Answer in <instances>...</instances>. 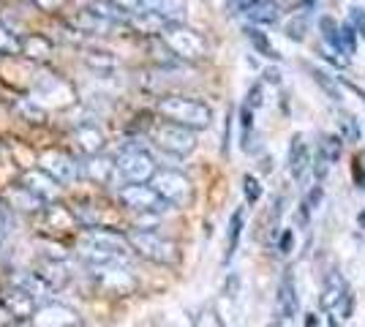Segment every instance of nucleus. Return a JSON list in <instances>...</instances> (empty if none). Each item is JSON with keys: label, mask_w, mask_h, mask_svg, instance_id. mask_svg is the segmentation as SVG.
Masks as SVG:
<instances>
[{"label": "nucleus", "mask_w": 365, "mask_h": 327, "mask_svg": "<svg viewBox=\"0 0 365 327\" xmlns=\"http://www.w3.org/2000/svg\"><path fill=\"white\" fill-rule=\"evenodd\" d=\"M155 172H158V164L145 147H125L120 156L115 158V177L123 186L153 183Z\"/></svg>", "instance_id": "nucleus-4"}, {"label": "nucleus", "mask_w": 365, "mask_h": 327, "mask_svg": "<svg viewBox=\"0 0 365 327\" xmlns=\"http://www.w3.org/2000/svg\"><path fill=\"white\" fill-rule=\"evenodd\" d=\"M0 55H22V38H16L6 25H0Z\"/></svg>", "instance_id": "nucleus-35"}, {"label": "nucleus", "mask_w": 365, "mask_h": 327, "mask_svg": "<svg viewBox=\"0 0 365 327\" xmlns=\"http://www.w3.org/2000/svg\"><path fill=\"white\" fill-rule=\"evenodd\" d=\"M351 25L357 28V33H363V38H365V11L363 9H351Z\"/></svg>", "instance_id": "nucleus-44"}, {"label": "nucleus", "mask_w": 365, "mask_h": 327, "mask_svg": "<svg viewBox=\"0 0 365 327\" xmlns=\"http://www.w3.org/2000/svg\"><path fill=\"white\" fill-rule=\"evenodd\" d=\"M245 104H248V107L251 109H259L262 107V104H264V98H262V85H251V88H248V95H245Z\"/></svg>", "instance_id": "nucleus-41"}, {"label": "nucleus", "mask_w": 365, "mask_h": 327, "mask_svg": "<svg viewBox=\"0 0 365 327\" xmlns=\"http://www.w3.org/2000/svg\"><path fill=\"white\" fill-rule=\"evenodd\" d=\"M264 79H267L270 85H281V71H278V68H267V71H264Z\"/></svg>", "instance_id": "nucleus-48"}, {"label": "nucleus", "mask_w": 365, "mask_h": 327, "mask_svg": "<svg viewBox=\"0 0 365 327\" xmlns=\"http://www.w3.org/2000/svg\"><path fill=\"white\" fill-rule=\"evenodd\" d=\"M22 55L31 58V61H46L52 55V41L46 36H38L33 33L28 38H22Z\"/></svg>", "instance_id": "nucleus-23"}, {"label": "nucleus", "mask_w": 365, "mask_h": 327, "mask_svg": "<svg viewBox=\"0 0 365 327\" xmlns=\"http://www.w3.org/2000/svg\"><path fill=\"white\" fill-rule=\"evenodd\" d=\"M33 273L44 281L52 292H55V289H63V286H66V281H68V273H66V267H63L61 259H44V262L36 267Z\"/></svg>", "instance_id": "nucleus-21"}, {"label": "nucleus", "mask_w": 365, "mask_h": 327, "mask_svg": "<svg viewBox=\"0 0 365 327\" xmlns=\"http://www.w3.org/2000/svg\"><path fill=\"white\" fill-rule=\"evenodd\" d=\"M150 186L161 194V199H164L169 207H185V204H191V199H194V186H191V180L178 170H158Z\"/></svg>", "instance_id": "nucleus-7"}, {"label": "nucleus", "mask_w": 365, "mask_h": 327, "mask_svg": "<svg viewBox=\"0 0 365 327\" xmlns=\"http://www.w3.org/2000/svg\"><path fill=\"white\" fill-rule=\"evenodd\" d=\"M341 44H344V55H354L357 52V28L351 22L341 25Z\"/></svg>", "instance_id": "nucleus-38"}, {"label": "nucleus", "mask_w": 365, "mask_h": 327, "mask_svg": "<svg viewBox=\"0 0 365 327\" xmlns=\"http://www.w3.org/2000/svg\"><path fill=\"white\" fill-rule=\"evenodd\" d=\"M38 170H44L52 180H58L61 186L66 183H74L76 175H79V164L74 161L71 153L66 150H44L38 156Z\"/></svg>", "instance_id": "nucleus-9"}, {"label": "nucleus", "mask_w": 365, "mask_h": 327, "mask_svg": "<svg viewBox=\"0 0 365 327\" xmlns=\"http://www.w3.org/2000/svg\"><path fill=\"white\" fill-rule=\"evenodd\" d=\"M91 9L98 16H104L107 22H112V25H128V19H131V16L125 14L120 6L115 3V0H93Z\"/></svg>", "instance_id": "nucleus-27"}, {"label": "nucleus", "mask_w": 365, "mask_h": 327, "mask_svg": "<svg viewBox=\"0 0 365 327\" xmlns=\"http://www.w3.org/2000/svg\"><path fill=\"white\" fill-rule=\"evenodd\" d=\"M11 286H16V289H25L28 295H33L36 300H41V297L49 292V286H46L44 281L38 279L36 273H16L14 279H11Z\"/></svg>", "instance_id": "nucleus-28"}, {"label": "nucleus", "mask_w": 365, "mask_h": 327, "mask_svg": "<svg viewBox=\"0 0 365 327\" xmlns=\"http://www.w3.org/2000/svg\"><path fill=\"white\" fill-rule=\"evenodd\" d=\"M19 186H25L31 194H36L41 202H52V199H58V194H61V183L52 180L44 170H28L22 175Z\"/></svg>", "instance_id": "nucleus-13"}, {"label": "nucleus", "mask_w": 365, "mask_h": 327, "mask_svg": "<svg viewBox=\"0 0 365 327\" xmlns=\"http://www.w3.org/2000/svg\"><path fill=\"white\" fill-rule=\"evenodd\" d=\"M360 158H363V161H365V153H363V156H360Z\"/></svg>", "instance_id": "nucleus-56"}, {"label": "nucleus", "mask_w": 365, "mask_h": 327, "mask_svg": "<svg viewBox=\"0 0 365 327\" xmlns=\"http://www.w3.org/2000/svg\"><path fill=\"white\" fill-rule=\"evenodd\" d=\"M118 199L123 202V207L134 210L139 216H158L164 213L169 204L161 199V194L148 183H139V186H123L118 191Z\"/></svg>", "instance_id": "nucleus-8"}, {"label": "nucleus", "mask_w": 365, "mask_h": 327, "mask_svg": "<svg viewBox=\"0 0 365 327\" xmlns=\"http://www.w3.org/2000/svg\"><path fill=\"white\" fill-rule=\"evenodd\" d=\"M158 112H161L164 120L178 123L182 128H191V131H202L213 120V109L207 107L205 101L188 98V95H164V98H158Z\"/></svg>", "instance_id": "nucleus-2"}, {"label": "nucleus", "mask_w": 365, "mask_h": 327, "mask_svg": "<svg viewBox=\"0 0 365 327\" xmlns=\"http://www.w3.org/2000/svg\"><path fill=\"white\" fill-rule=\"evenodd\" d=\"M76 254L91 270H96V267L118 265L134 251H131V243H128L125 234L104 229V227H88L85 232L79 234Z\"/></svg>", "instance_id": "nucleus-1"}, {"label": "nucleus", "mask_w": 365, "mask_h": 327, "mask_svg": "<svg viewBox=\"0 0 365 327\" xmlns=\"http://www.w3.org/2000/svg\"><path fill=\"white\" fill-rule=\"evenodd\" d=\"M351 172H354V180H357V186L365 188V167H363V158H360V156L354 158V167H351Z\"/></svg>", "instance_id": "nucleus-46"}, {"label": "nucleus", "mask_w": 365, "mask_h": 327, "mask_svg": "<svg viewBox=\"0 0 365 327\" xmlns=\"http://www.w3.org/2000/svg\"><path fill=\"white\" fill-rule=\"evenodd\" d=\"M322 199H324V188H322V183H317V186L308 191V197H305V204L311 207V210H317L322 204Z\"/></svg>", "instance_id": "nucleus-42"}, {"label": "nucleus", "mask_w": 365, "mask_h": 327, "mask_svg": "<svg viewBox=\"0 0 365 327\" xmlns=\"http://www.w3.org/2000/svg\"><path fill=\"white\" fill-rule=\"evenodd\" d=\"M131 251L139 254L142 259L155 262V265H178L180 262V246L175 240H169L164 234L153 232V229H134V232L125 234Z\"/></svg>", "instance_id": "nucleus-3"}, {"label": "nucleus", "mask_w": 365, "mask_h": 327, "mask_svg": "<svg viewBox=\"0 0 365 327\" xmlns=\"http://www.w3.org/2000/svg\"><path fill=\"white\" fill-rule=\"evenodd\" d=\"M167 16L155 14V11H142V14H134L128 19V28H134L139 36H155V38H161V33L167 31Z\"/></svg>", "instance_id": "nucleus-19"}, {"label": "nucleus", "mask_w": 365, "mask_h": 327, "mask_svg": "<svg viewBox=\"0 0 365 327\" xmlns=\"http://www.w3.org/2000/svg\"><path fill=\"white\" fill-rule=\"evenodd\" d=\"M74 140H76L79 153H85V158L101 156V153H104V147H107V137H104V131H101V128H96L93 123L79 125V128L74 131Z\"/></svg>", "instance_id": "nucleus-14"}, {"label": "nucleus", "mask_w": 365, "mask_h": 327, "mask_svg": "<svg viewBox=\"0 0 365 327\" xmlns=\"http://www.w3.org/2000/svg\"><path fill=\"white\" fill-rule=\"evenodd\" d=\"M243 33H245V38L251 41V47L257 49L262 58H267V61H278L281 55L275 52V47L270 44V38H267V33H262L257 28V25H245L243 28Z\"/></svg>", "instance_id": "nucleus-24"}, {"label": "nucleus", "mask_w": 365, "mask_h": 327, "mask_svg": "<svg viewBox=\"0 0 365 327\" xmlns=\"http://www.w3.org/2000/svg\"><path fill=\"white\" fill-rule=\"evenodd\" d=\"M305 28H308V11H300V14H294L287 22V36H289L292 41H303V36H305Z\"/></svg>", "instance_id": "nucleus-36"}, {"label": "nucleus", "mask_w": 365, "mask_h": 327, "mask_svg": "<svg viewBox=\"0 0 365 327\" xmlns=\"http://www.w3.org/2000/svg\"><path fill=\"white\" fill-rule=\"evenodd\" d=\"M161 41L172 49L178 61H202L207 55V44L197 31L185 28L182 22H169L167 31L161 33Z\"/></svg>", "instance_id": "nucleus-6"}, {"label": "nucleus", "mask_w": 365, "mask_h": 327, "mask_svg": "<svg viewBox=\"0 0 365 327\" xmlns=\"http://www.w3.org/2000/svg\"><path fill=\"white\" fill-rule=\"evenodd\" d=\"M3 229H6V207L0 204V232H3Z\"/></svg>", "instance_id": "nucleus-51"}, {"label": "nucleus", "mask_w": 365, "mask_h": 327, "mask_svg": "<svg viewBox=\"0 0 365 327\" xmlns=\"http://www.w3.org/2000/svg\"><path fill=\"white\" fill-rule=\"evenodd\" d=\"M243 224H245V210L237 207L232 218H229V240H227V254H224V262H229L235 256V251L240 246V234H243Z\"/></svg>", "instance_id": "nucleus-26"}, {"label": "nucleus", "mask_w": 365, "mask_h": 327, "mask_svg": "<svg viewBox=\"0 0 365 327\" xmlns=\"http://www.w3.org/2000/svg\"><path fill=\"white\" fill-rule=\"evenodd\" d=\"M346 297H349L346 279H344L341 273H330V276L324 279V289H322V297H319L322 311H335Z\"/></svg>", "instance_id": "nucleus-15"}, {"label": "nucleus", "mask_w": 365, "mask_h": 327, "mask_svg": "<svg viewBox=\"0 0 365 327\" xmlns=\"http://www.w3.org/2000/svg\"><path fill=\"white\" fill-rule=\"evenodd\" d=\"M93 276L98 279L101 289H107L109 295H128V292H134V286H137V281L131 279V273L118 265L96 267Z\"/></svg>", "instance_id": "nucleus-12"}, {"label": "nucleus", "mask_w": 365, "mask_h": 327, "mask_svg": "<svg viewBox=\"0 0 365 327\" xmlns=\"http://www.w3.org/2000/svg\"><path fill=\"white\" fill-rule=\"evenodd\" d=\"M275 306H278V316L281 319H294V313H297V286H294V279H292L289 270L281 276Z\"/></svg>", "instance_id": "nucleus-17"}, {"label": "nucleus", "mask_w": 365, "mask_h": 327, "mask_svg": "<svg viewBox=\"0 0 365 327\" xmlns=\"http://www.w3.org/2000/svg\"><path fill=\"white\" fill-rule=\"evenodd\" d=\"M71 28L79 33H88V36H104V33L112 31L115 25L107 22L104 16H98L91 6H88V9H79V11L71 16Z\"/></svg>", "instance_id": "nucleus-18"}, {"label": "nucleus", "mask_w": 365, "mask_h": 327, "mask_svg": "<svg viewBox=\"0 0 365 327\" xmlns=\"http://www.w3.org/2000/svg\"><path fill=\"white\" fill-rule=\"evenodd\" d=\"M357 224H360V227L365 229V207L360 210V213H357Z\"/></svg>", "instance_id": "nucleus-53"}, {"label": "nucleus", "mask_w": 365, "mask_h": 327, "mask_svg": "<svg viewBox=\"0 0 365 327\" xmlns=\"http://www.w3.org/2000/svg\"><path fill=\"white\" fill-rule=\"evenodd\" d=\"M243 194L245 199H248V204H257L262 199V186H259V180L254 175H245L243 177Z\"/></svg>", "instance_id": "nucleus-39"}, {"label": "nucleus", "mask_w": 365, "mask_h": 327, "mask_svg": "<svg viewBox=\"0 0 365 327\" xmlns=\"http://www.w3.org/2000/svg\"><path fill=\"white\" fill-rule=\"evenodd\" d=\"M229 131H232V112L227 115V123H224V145H221L224 153H229Z\"/></svg>", "instance_id": "nucleus-47"}, {"label": "nucleus", "mask_w": 365, "mask_h": 327, "mask_svg": "<svg viewBox=\"0 0 365 327\" xmlns=\"http://www.w3.org/2000/svg\"><path fill=\"white\" fill-rule=\"evenodd\" d=\"M311 167V156H308V147H305V142L300 134H294L292 137V145H289V172L294 180H303L305 172Z\"/></svg>", "instance_id": "nucleus-22"}, {"label": "nucleus", "mask_w": 365, "mask_h": 327, "mask_svg": "<svg viewBox=\"0 0 365 327\" xmlns=\"http://www.w3.org/2000/svg\"><path fill=\"white\" fill-rule=\"evenodd\" d=\"M33 327H82V319L74 308L63 303H41L33 316Z\"/></svg>", "instance_id": "nucleus-11"}, {"label": "nucleus", "mask_w": 365, "mask_h": 327, "mask_svg": "<svg viewBox=\"0 0 365 327\" xmlns=\"http://www.w3.org/2000/svg\"><path fill=\"white\" fill-rule=\"evenodd\" d=\"M0 243H3V232H0Z\"/></svg>", "instance_id": "nucleus-55"}, {"label": "nucleus", "mask_w": 365, "mask_h": 327, "mask_svg": "<svg viewBox=\"0 0 365 327\" xmlns=\"http://www.w3.org/2000/svg\"><path fill=\"white\" fill-rule=\"evenodd\" d=\"M9 204L16 207V210H22V213H36L38 207H44V202H41L36 194H31L25 186L11 188V194H9Z\"/></svg>", "instance_id": "nucleus-25"}, {"label": "nucleus", "mask_w": 365, "mask_h": 327, "mask_svg": "<svg viewBox=\"0 0 365 327\" xmlns=\"http://www.w3.org/2000/svg\"><path fill=\"white\" fill-rule=\"evenodd\" d=\"M0 303H3V308L6 313L14 319L16 325H25V322H33V316L38 311V300L33 295H28L25 289H16V286H9L3 295H0Z\"/></svg>", "instance_id": "nucleus-10"}, {"label": "nucleus", "mask_w": 365, "mask_h": 327, "mask_svg": "<svg viewBox=\"0 0 365 327\" xmlns=\"http://www.w3.org/2000/svg\"><path fill=\"white\" fill-rule=\"evenodd\" d=\"M82 175H85L88 180H93L96 186H107V183L115 180V158H107V156L85 158Z\"/></svg>", "instance_id": "nucleus-16"}, {"label": "nucleus", "mask_w": 365, "mask_h": 327, "mask_svg": "<svg viewBox=\"0 0 365 327\" xmlns=\"http://www.w3.org/2000/svg\"><path fill=\"white\" fill-rule=\"evenodd\" d=\"M16 112H22V118L28 120V123H44L46 120V112L38 104H33V101H16Z\"/></svg>", "instance_id": "nucleus-37"}, {"label": "nucleus", "mask_w": 365, "mask_h": 327, "mask_svg": "<svg viewBox=\"0 0 365 327\" xmlns=\"http://www.w3.org/2000/svg\"><path fill=\"white\" fill-rule=\"evenodd\" d=\"M308 71H311L314 82H317L322 90H324V93L333 98V101H341V98H344V93H341V90H338V85H335V79L330 77L327 71H322V68H314V66H308Z\"/></svg>", "instance_id": "nucleus-32"}, {"label": "nucleus", "mask_w": 365, "mask_h": 327, "mask_svg": "<svg viewBox=\"0 0 365 327\" xmlns=\"http://www.w3.org/2000/svg\"><path fill=\"white\" fill-rule=\"evenodd\" d=\"M237 286H240V279H237V276H229V281H227V295H229V297H235V292H237Z\"/></svg>", "instance_id": "nucleus-49"}, {"label": "nucleus", "mask_w": 365, "mask_h": 327, "mask_svg": "<svg viewBox=\"0 0 365 327\" xmlns=\"http://www.w3.org/2000/svg\"><path fill=\"white\" fill-rule=\"evenodd\" d=\"M11 327H33L31 322H25V325H11Z\"/></svg>", "instance_id": "nucleus-54"}, {"label": "nucleus", "mask_w": 365, "mask_h": 327, "mask_svg": "<svg viewBox=\"0 0 365 327\" xmlns=\"http://www.w3.org/2000/svg\"><path fill=\"white\" fill-rule=\"evenodd\" d=\"M66 0H33V6L36 9H41V11H58Z\"/></svg>", "instance_id": "nucleus-45"}, {"label": "nucleus", "mask_w": 365, "mask_h": 327, "mask_svg": "<svg viewBox=\"0 0 365 327\" xmlns=\"http://www.w3.org/2000/svg\"><path fill=\"white\" fill-rule=\"evenodd\" d=\"M341 137H335V134H322L319 137V147H317V150H319L322 156L327 158V161H330V164H335V161H338V158H341Z\"/></svg>", "instance_id": "nucleus-33"}, {"label": "nucleus", "mask_w": 365, "mask_h": 327, "mask_svg": "<svg viewBox=\"0 0 365 327\" xmlns=\"http://www.w3.org/2000/svg\"><path fill=\"white\" fill-rule=\"evenodd\" d=\"M319 33H322V38H324L335 52H341V55H344V44H341V25L335 22L333 16H327V14L319 16Z\"/></svg>", "instance_id": "nucleus-29"}, {"label": "nucleus", "mask_w": 365, "mask_h": 327, "mask_svg": "<svg viewBox=\"0 0 365 327\" xmlns=\"http://www.w3.org/2000/svg\"><path fill=\"white\" fill-rule=\"evenodd\" d=\"M292 246H294V232H292V229H284L281 237H278V251H281V254H289Z\"/></svg>", "instance_id": "nucleus-43"}, {"label": "nucleus", "mask_w": 365, "mask_h": 327, "mask_svg": "<svg viewBox=\"0 0 365 327\" xmlns=\"http://www.w3.org/2000/svg\"><path fill=\"white\" fill-rule=\"evenodd\" d=\"M305 327H317V316H314V313H308V319H305Z\"/></svg>", "instance_id": "nucleus-52"}, {"label": "nucleus", "mask_w": 365, "mask_h": 327, "mask_svg": "<svg viewBox=\"0 0 365 327\" xmlns=\"http://www.w3.org/2000/svg\"><path fill=\"white\" fill-rule=\"evenodd\" d=\"M330 167H333V164H330V161H327V158H324L319 150H317V158H314V175H317V183H322V180L327 177Z\"/></svg>", "instance_id": "nucleus-40"}, {"label": "nucleus", "mask_w": 365, "mask_h": 327, "mask_svg": "<svg viewBox=\"0 0 365 327\" xmlns=\"http://www.w3.org/2000/svg\"><path fill=\"white\" fill-rule=\"evenodd\" d=\"M150 142L158 147V150H164L169 156H188V153H194V147H197V131H191V128H182L178 123H169V120H155L150 125Z\"/></svg>", "instance_id": "nucleus-5"}, {"label": "nucleus", "mask_w": 365, "mask_h": 327, "mask_svg": "<svg viewBox=\"0 0 365 327\" xmlns=\"http://www.w3.org/2000/svg\"><path fill=\"white\" fill-rule=\"evenodd\" d=\"M240 128H243V134H240V147L248 153V150H251V131H254V109L248 107V104L240 107Z\"/></svg>", "instance_id": "nucleus-34"}, {"label": "nucleus", "mask_w": 365, "mask_h": 327, "mask_svg": "<svg viewBox=\"0 0 365 327\" xmlns=\"http://www.w3.org/2000/svg\"><path fill=\"white\" fill-rule=\"evenodd\" d=\"M251 3H254V0H229V6H232V9H240V11H245Z\"/></svg>", "instance_id": "nucleus-50"}, {"label": "nucleus", "mask_w": 365, "mask_h": 327, "mask_svg": "<svg viewBox=\"0 0 365 327\" xmlns=\"http://www.w3.org/2000/svg\"><path fill=\"white\" fill-rule=\"evenodd\" d=\"M46 221H49V227L52 229H68V227H74V216L63 207V204H46Z\"/></svg>", "instance_id": "nucleus-31"}, {"label": "nucleus", "mask_w": 365, "mask_h": 327, "mask_svg": "<svg viewBox=\"0 0 365 327\" xmlns=\"http://www.w3.org/2000/svg\"><path fill=\"white\" fill-rule=\"evenodd\" d=\"M338 137L344 142H360V137H363V128H360V120L354 118V115H349V112H341L338 115Z\"/></svg>", "instance_id": "nucleus-30"}, {"label": "nucleus", "mask_w": 365, "mask_h": 327, "mask_svg": "<svg viewBox=\"0 0 365 327\" xmlns=\"http://www.w3.org/2000/svg\"><path fill=\"white\" fill-rule=\"evenodd\" d=\"M243 14L251 19V25H275L281 19V9L273 0H254Z\"/></svg>", "instance_id": "nucleus-20"}]
</instances>
